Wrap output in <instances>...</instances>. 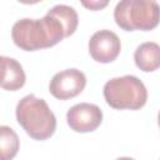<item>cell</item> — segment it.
Wrapping results in <instances>:
<instances>
[{
  "instance_id": "1",
  "label": "cell",
  "mask_w": 160,
  "mask_h": 160,
  "mask_svg": "<svg viewBox=\"0 0 160 160\" xmlns=\"http://www.w3.org/2000/svg\"><path fill=\"white\" fill-rule=\"evenodd\" d=\"M11 38L18 48L35 51L56 45L65 38V32L58 19L45 14L40 19L24 18L18 20L12 25Z\"/></svg>"
},
{
  "instance_id": "2",
  "label": "cell",
  "mask_w": 160,
  "mask_h": 160,
  "mask_svg": "<svg viewBox=\"0 0 160 160\" xmlns=\"http://www.w3.org/2000/svg\"><path fill=\"white\" fill-rule=\"evenodd\" d=\"M15 112L19 125L34 140H46L55 132L56 118L44 99L29 94L18 102Z\"/></svg>"
},
{
  "instance_id": "3",
  "label": "cell",
  "mask_w": 160,
  "mask_h": 160,
  "mask_svg": "<svg viewBox=\"0 0 160 160\" xmlns=\"http://www.w3.org/2000/svg\"><path fill=\"white\" fill-rule=\"evenodd\" d=\"M114 19L122 30H152L159 24V4L154 0H122L114 9Z\"/></svg>"
},
{
  "instance_id": "4",
  "label": "cell",
  "mask_w": 160,
  "mask_h": 160,
  "mask_svg": "<svg viewBox=\"0 0 160 160\" xmlns=\"http://www.w3.org/2000/svg\"><path fill=\"white\" fill-rule=\"evenodd\" d=\"M102 94L108 105L118 110H139L148 100V90L144 82L134 75L114 78L106 81Z\"/></svg>"
},
{
  "instance_id": "5",
  "label": "cell",
  "mask_w": 160,
  "mask_h": 160,
  "mask_svg": "<svg viewBox=\"0 0 160 160\" xmlns=\"http://www.w3.org/2000/svg\"><path fill=\"white\" fill-rule=\"evenodd\" d=\"M86 85V76L79 69H65L56 72L49 84V91L59 100L78 96Z\"/></svg>"
},
{
  "instance_id": "6",
  "label": "cell",
  "mask_w": 160,
  "mask_h": 160,
  "mask_svg": "<svg viewBox=\"0 0 160 160\" xmlns=\"http://www.w3.org/2000/svg\"><path fill=\"white\" fill-rule=\"evenodd\" d=\"M66 121L70 129L76 132H90L100 126L102 111L95 104L80 102L68 110Z\"/></svg>"
},
{
  "instance_id": "7",
  "label": "cell",
  "mask_w": 160,
  "mask_h": 160,
  "mask_svg": "<svg viewBox=\"0 0 160 160\" xmlns=\"http://www.w3.org/2000/svg\"><path fill=\"white\" fill-rule=\"evenodd\" d=\"M120 51V39L111 30H99L94 32L89 40V52L91 58L98 62H111L119 56Z\"/></svg>"
},
{
  "instance_id": "8",
  "label": "cell",
  "mask_w": 160,
  "mask_h": 160,
  "mask_svg": "<svg viewBox=\"0 0 160 160\" xmlns=\"http://www.w3.org/2000/svg\"><path fill=\"white\" fill-rule=\"evenodd\" d=\"M135 65L144 72L155 71L160 65V48L154 41L140 44L134 52Z\"/></svg>"
},
{
  "instance_id": "9",
  "label": "cell",
  "mask_w": 160,
  "mask_h": 160,
  "mask_svg": "<svg viewBox=\"0 0 160 160\" xmlns=\"http://www.w3.org/2000/svg\"><path fill=\"white\" fill-rule=\"evenodd\" d=\"M46 14L50 16H54L55 19H58L60 21V24L64 28L65 38H68L75 32L78 24H79V16H78L76 10L72 6H69L65 4H59V5H55L51 9H49Z\"/></svg>"
},
{
  "instance_id": "10",
  "label": "cell",
  "mask_w": 160,
  "mask_h": 160,
  "mask_svg": "<svg viewBox=\"0 0 160 160\" xmlns=\"http://www.w3.org/2000/svg\"><path fill=\"white\" fill-rule=\"evenodd\" d=\"M20 148L18 134L6 125L0 126V160H12Z\"/></svg>"
},
{
  "instance_id": "11",
  "label": "cell",
  "mask_w": 160,
  "mask_h": 160,
  "mask_svg": "<svg viewBox=\"0 0 160 160\" xmlns=\"http://www.w3.org/2000/svg\"><path fill=\"white\" fill-rule=\"evenodd\" d=\"M25 81H26V75H25V71H24L21 64L18 60L10 58L8 76L4 81V84L1 85V88L5 90H9V91H16L25 85Z\"/></svg>"
},
{
  "instance_id": "12",
  "label": "cell",
  "mask_w": 160,
  "mask_h": 160,
  "mask_svg": "<svg viewBox=\"0 0 160 160\" xmlns=\"http://www.w3.org/2000/svg\"><path fill=\"white\" fill-rule=\"evenodd\" d=\"M9 56H2L0 55V88L4 84L6 76H8V70H9Z\"/></svg>"
},
{
  "instance_id": "13",
  "label": "cell",
  "mask_w": 160,
  "mask_h": 160,
  "mask_svg": "<svg viewBox=\"0 0 160 160\" xmlns=\"http://www.w3.org/2000/svg\"><path fill=\"white\" fill-rule=\"evenodd\" d=\"M81 4L90 10H100V9L105 8L109 4V1H106V0L105 1H82Z\"/></svg>"
},
{
  "instance_id": "14",
  "label": "cell",
  "mask_w": 160,
  "mask_h": 160,
  "mask_svg": "<svg viewBox=\"0 0 160 160\" xmlns=\"http://www.w3.org/2000/svg\"><path fill=\"white\" fill-rule=\"evenodd\" d=\"M116 160H135L132 158H128V156H121V158H118Z\"/></svg>"
}]
</instances>
